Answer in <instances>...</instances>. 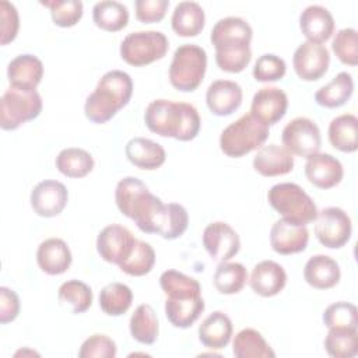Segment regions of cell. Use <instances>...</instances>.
I'll return each instance as SVG.
<instances>
[{
  "label": "cell",
  "instance_id": "cell-9",
  "mask_svg": "<svg viewBox=\"0 0 358 358\" xmlns=\"http://www.w3.org/2000/svg\"><path fill=\"white\" fill-rule=\"evenodd\" d=\"M169 48L168 38L159 31H136L120 43V57L130 66L141 67L162 59Z\"/></svg>",
  "mask_w": 358,
  "mask_h": 358
},
{
  "label": "cell",
  "instance_id": "cell-6",
  "mask_svg": "<svg viewBox=\"0 0 358 358\" xmlns=\"http://www.w3.org/2000/svg\"><path fill=\"white\" fill-rule=\"evenodd\" d=\"M270 206L282 215V218L298 225L313 222L317 215V207L312 197L296 183L282 182L270 187L267 193Z\"/></svg>",
  "mask_w": 358,
  "mask_h": 358
},
{
  "label": "cell",
  "instance_id": "cell-35",
  "mask_svg": "<svg viewBox=\"0 0 358 358\" xmlns=\"http://www.w3.org/2000/svg\"><path fill=\"white\" fill-rule=\"evenodd\" d=\"M159 285L166 299H186L201 295V287L196 278L173 268L161 274Z\"/></svg>",
  "mask_w": 358,
  "mask_h": 358
},
{
  "label": "cell",
  "instance_id": "cell-49",
  "mask_svg": "<svg viewBox=\"0 0 358 358\" xmlns=\"http://www.w3.org/2000/svg\"><path fill=\"white\" fill-rule=\"evenodd\" d=\"M169 7L168 0H136L134 8H136V17L141 22L151 24L161 21L166 10Z\"/></svg>",
  "mask_w": 358,
  "mask_h": 358
},
{
  "label": "cell",
  "instance_id": "cell-24",
  "mask_svg": "<svg viewBox=\"0 0 358 358\" xmlns=\"http://www.w3.org/2000/svg\"><path fill=\"white\" fill-rule=\"evenodd\" d=\"M71 260L70 248L60 238L45 239L38 246L36 263L39 268L49 275H59L67 271Z\"/></svg>",
  "mask_w": 358,
  "mask_h": 358
},
{
  "label": "cell",
  "instance_id": "cell-22",
  "mask_svg": "<svg viewBox=\"0 0 358 358\" xmlns=\"http://www.w3.org/2000/svg\"><path fill=\"white\" fill-rule=\"evenodd\" d=\"M253 168L267 178L287 175L294 169V157L284 145H263L253 157Z\"/></svg>",
  "mask_w": 358,
  "mask_h": 358
},
{
  "label": "cell",
  "instance_id": "cell-28",
  "mask_svg": "<svg viewBox=\"0 0 358 358\" xmlns=\"http://www.w3.org/2000/svg\"><path fill=\"white\" fill-rule=\"evenodd\" d=\"M206 22L203 7L196 1H180L175 6L172 13L171 25L172 29L183 38L197 36Z\"/></svg>",
  "mask_w": 358,
  "mask_h": 358
},
{
  "label": "cell",
  "instance_id": "cell-48",
  "mask_svg": "<svg viewBox=\"0 0 358 358\" xmlns=\"http://www.w3.org/2000/svg\"><path fill=\"white\" fill-rule=\"evenodd\" d=\"M0 20H1V45L13 42L18 34L20 17L15 6L7 0L0 1Z\"/></svg>",
  "mask_w": 358,
  "mask_h": 358
},
{
  "label": "cell",
  "instance_id": "cell-27",
  "mask_svg": "<svg viewBox=\"0 0 358 358\" xmlns=\"http://www.w3.org/2000/svg\"><path fill=\"white\" fill-rule=\"evenodd\" d=\"M232 331L234 327L228 315L214 310L199 326V340L210 350H222L228 345Z\"/></svg>",
  "mask_w": 358,
  "mask_h": 358
},
{
  "label": "cell",
  "instance_id": "cell-15",
  "mask_svg": "<svg viewBox=\"0 0 358 358\" xmlns=\"http://www.w3.org/2000/svg\"><path fill=\"white\" fill-rule=\"evenodd\" d=\"M69 200V192L62 182L46 179L35 185L31 192V207L39 215L45 218L59 215Z\"/></svg>",
  "mask_w": 358,
  "mask_h": 358
},
{
  "label": "cell",
  "instance_id": "cell-8",
  "mask_svg": "<svg viewBox=\"0 0 358 358\" xmlns=\"http://www.w3.org/2000/svg\"><path fill=\"white\" fill-rule=\"evenodd\" d=\"M42 110V98L36 90L8 87L0 99V127L15 130L34 120Z\"/></svg>",
  "mask_w": 358,
  "mask_h": 358
},
{
  "label": "cell",
  "instance_id": "cell-1",
  "mask_svg": "<svg viewBox=\"0 0 358 358\" xmlns=\"http://www.w3.org/2000/svg\"><path fill=\"white\" fill-rule=\"evenodd\" d=\"M252 27L241 17H225L211 29V43L215 48V63L227 73H241L252 60Z\"/></svg>",
  "mask_w": 358,
  "mask_h": 358
},
{
  "label": "cell",
  "instance_id": "cell-38",
  "mask_svg": "<svg viewBox=\"0 0 358 358\" xmlns=\"http://www.w3.org/2000/svg\"><path fill=\"white\" fill-rule=\"evenodd\" d=\"M248 271L242 263L222 262L215 268L213 282L220 294H238L246 284Z\"/></svg>",
  "mask_w": 358,
  "mask_h": 358
},
{
  "label": "cell",
  "instance_id": "cell-11",
  "mask_svg": "<svg viewBox=\"0 0 358 358\" xmlns=\"http://www.w3.org/2000/svg\"><path fill=\"white\" fill-rule=\"evenodd\" d=\"M284 147L294 155L309 158L319 152L322 145L320 130L309 117H295L285 124L281 133Z\"/></svg>",
  "mask_w": 358,
  "mask_h": 358
},
{
  "label": "cell",
  "instance_id": "cell-3",
  "mask_svg": "<svg viewBox=\"0 0 358 358\" xmlns=\"http://www.w3.org/2000/svg\"><path fill=\"white\" fill-rule=\"evenodd\" d=\"M119 211L133 220L140 231L157 234L165 204L136 176L120 179L115 190Z\"/></svg>",
  "mask_w": 358,
  "mask_h": 358
},
{
  "label": "cell",
  "instance_id": "cell-39",
  "mask_svg": "<svg viewBox=\"0 0 358 358\" xmlns=\"http://www.w3.org/2000/svg\"><path fill=\"white\" fill-rule=\"evenodd\" d=\"M133 302L131 289L123 282H110L99 292V308L108 316L126 313Z\"/></svg>",
  "mask_w": 358,
  "mask_h": 358
},
{
  "label": "cell",
  "instance_id": "cell-33",
  "mask_svg": "<svg viewBox=\"0 0 358 358\" xmlns=\"http://www.w3.org/2000/svg\"><path fill=\"white\" fill-rule=\"evenodd\" d=\"M92 20L95 25L108 32H117L129 22L127 7L115 0H102L92 7Z\"/></svg>",
  "mask_w": 358,
  "mask_h": 358
},
{
  "label": "cell",
  "instance_id": "cell-13",
  "mask_svg": "<svg viewBox=\"0 0 358 358\" xmlns=\"http://www.w3.org/2000/svg\"><path fill=\"white\" fill-rule=\"evenodd\" d=\"M292 64L301 80L316 81L326 74L330 64V53L322 43L306 41L295 49Z\"/></svg>",
  "mask_w": 358,
  "mask_h": 358
},
{
  "label": "cell",
  "instance_id": "cell-30",
  "mask_svg": "<svg viewBox=\"0 0 358 358\" xmlns=\"http://www.w3.org/2000/svg\"><path fill=\"white\" fill-rule=\"evenodd\" d=\"M354 92L352 76L347 71L338 73L329 84L319 88L315 94L317 105L324 108L343 106Z\"/></svg>",
  "mask_w": 358,
  "mask_h": 358
},
{
  "label": "cell",
  "instance_id": "cell-21",
  "mask_svg": "<svg viewBox=\"0 0 358 358\" xmlns=\"http://www.w3.org/2000/svg\"><path fill=\"white\" fill-rule=\"evenodd\" d=\"M299 28L309 42L323 43L334 32V18L326 7L310 4L299 15Z\"/></svg>",
  "mask_w": 358,
  "mask_h": 358
},
{
  "label": "cell",
  "instance_id": "cell-43",
  "mask_svg": "<svg viewBox=\"0 0 358 358\" xmlns=\"http://www.w3.org/2000/svg\"><path fill=\"white\" fill-rule=\"evenodd\" d=\"M41 4L50 10L53 22L62 28L74 27L83 17L84 6L80 0H52Z\"/></svg>",
  "mask_w": 358,
  "mask_h": 358
},
{
  "label": "cell",
  "instance_id": "cell-10",
  "mask_svg": "<svg viewBox=\"0 0 358 358\" xmlns=\"http://www.w3.org/2000/svg\"><path fill=\"white\" fill-rule=\"evenodd\" d=\"M315 221V234L323 246L338 249L350 241L352 232L351 218L343 208L326 207L317 211Z\"/></svg>",
  "mask_w": 358,
  "mask_h": 358
},
{
  "label": "cell",
  "instance_id": "cell-20",
  "mask_svg": "<svg viewBox=\"0 0 358 358\" xmlns=\"http://www.w3.org/2000/svg\"><path fill=\"white\" fill-rule=\"evenodd\" d=\"M287 284V273L281 264L274 260L259 262L249 278V285L255 294L270 298L280 294Z\"/></svg>",
  "mask_w": 358,
  "mask_h": 358
},
{
  "label": "cell",
  "instance_id": "cell-41",
  "mask_svg": "<svg viewBox=\"0 0 358 358\" xmlns=\"http://www.w3.org/2000/svg\"><path fill=\"white\" fill-rule=\"evenodd\" d=\"M155 264V252L152 246L144 241L136 239L129 257L119 264V268L133 277L148 274Z\"/></svg>",
  "mask_w": 358,
  "mask_h": 358
},
{
  "label": "cell",
  "instance_id": "cell-31",
  "mask_svg": "<svg viewBox=\"0 0 358 358\" xmlns=\"http://www.w3.org/2000/svg\"><path fill=\"white\" fill-rule=\"evenodd\" d=\"M204 306L201 295L186 299H165V315L175 327L187 329L200 317Z\"/></svg>",
  "mask_w": 358,
  "mask_h": 358
},
{
  "label": "cell",
  "instance_id": "cell-44",
  "mask_svg": "<svg viewBox=\"0 0 358 358\" xmlns=\"http://www.w3.org/2000/svg\"><path fill=\"white\" fill-rule=\"evenodd\" d=\"M323 323L330 327H354L358 326V310L354 303L334 302L329 305L323 312Z\"/></svg>",
  "mask_w": 358,
  "mask_h": 358
},
{
  "label": "cell",
  "instance_id": "cell-32",
  "mask_svg": "<svg viewBox=\"0 0 358 358\" xmlns=\"http://www.w3.org/2000/svg\"><path fill=\"white\" fill-rule=\"evenodd\" d=\"M232 354L236 358H274L275 352L271 350L264 337L255 329L246 327L236 333L232 343Z\"/></svg>",
  "mask_w": 358,
  "mask_h": 358
},
{
  "label": "cell",
  "instance_id": "cell-46",
  "mask_svg": "<svg viewBox=\"0 0 358 358\" xmlns=\"http://www.w3.org/2000/svg\"><path fill=\"white\" fill-rule=\"evenodd\" d=\"M285 71H287V64L284 59L273 53H264L255 63L253 77L256 81H260V83L277 81L285 76Z\"/></svg>",
  "mask_w": 358,
  "mask_h": 358
},
{
  "label": "cell",
  "instance_id": "cell-23",
  "mask_svg": "<svg viewBox=\"0 0 358 358\" xmlns=\"http://www.w3.org/2000/svg\"><path fill=\"white\" fill-rule=\"evenodd\" d=\"M43 77V63L31 53L15 56L7 66V78L11 87L36 90Z\"/></svg>",
  "mask_w": 358,
  "mask_h": 358
},
{
  "label": "cell",
  "instance_id": "cell-12",
  "mask_svg": "<svg viewBox=\"0 0 358 358\" xmlns=\"http://www.w3.org/2000/svg\"><path fill=\"white\" fill-rule=\"evenodd\" d=\"M203 246L210 257L217 262H228L241 248L238 232L224 221H214L203 231Z\"/></svg>",
  "mask_w": 358,
  "mask_h": 358
},
{
  "label": "cell",
  "instance_id": "cell-14",
  "mask_svg": "<svg viewBox=\"0 0 358 358\" xmlns=\"http://www.w3.org/2000/svg\"><path fill=\"white\" fill-rule=\"evenodd\" d=\"M134 242L136 238L126 227L112 224L98 234L96 250L105 262L119 266L129 257Z\"/></svg>",
  "mask_w": 358,
  "mask_h": 358
},
{
  "label": "cell",
  "instance_id": "cell-50",
  "mask_svg": "<svg viewBox=\"0 0 358 358\" xmlns=\"http://www.w3.org/2000/svg\"><path fill=\"white\" fill-rule=\"evenodd\" d=\"M20 313V298L8 287H0V323L7 324Z\"/></svg>",
  "mask_w": 358,
  "mask_h": 358
},
{
  "label": "cell",
  "instance_id": "cell-5",
  "mask_svg": "<svg viewBox=\"0 0 358 358\" xmlns=\"http://www.w3.org/2000/svg\"><path fill=\"white\" fill-rule=\"evenodd\" d=\"M267 138L268 126L256 119L252 113H245L222 130L220 148L227 157L241 158L263 147Z\"/></svg>",
  "mask_w": 358,
  "mask_h": 358
},
{
  "label": "cell",
  "instance_id": "cell-17",
  "mask_svg": "<svg viewBox=\"0 0 358 358\" xmlns=\"http://www.w3.org/2000/svg\"><path fill=\"white\" fill-rule=\"evenodd\" d=\"M288 108V96L278 87H263L252 99L250 113L264 124H275L281 120Z\"/></svg>",
  "mask_w": 358,
  "mask_h": 358
},
{
  "label": "cell",
  "instance_id": "cell-42",
  "mask_svg": "<svg viewBox=\"0 0 358 358\" xmlns=\"http://www.w3.org/2000/svg\"><path fill=\"white\" fill-rule=\"evenodd\" d=\"M189 225V214L182 204L169 203L165 204L161 221L158 225V235L164 239L172 241L185 234Z\"/></svg>",
  "mask_w": 358,
  "mask_h": 358
},
{
  "label": "cell",
  "instance_id": "cell-47",
  "mask_svg": "<svg viewBox=\"0 0 358 358\" xmlns=\"http://www.w3.org/2000/svg\"><path fill=\"white\" fill-rule=\"evenodd\" d=\"M116 343L105 334H92L78 351L80 358H113L116 357Z\"/></svg>",
  "mask_w": 358,
  "mask_h": 358
},
{
  "label": "cell",
  "instance_id": "cell-29",
  "mask_svg": "<svg viewBox=\"0 0 358 358\" xmlns=\"http://www.w3.org/2000/svg\"><path fill=\"white\" fill-rule=\"evenodd\" d=\"M330 144L343 152H354L358 148V119L352 113H343L329 124Z\"/></svg>",
  "mask_w": 358,
  "mask_h": 358
},
{
  "label": "cell",
  "instance_id": "cell-45",
  "mask_svg": "<svg viewBox=\"0 0 358 358\" xmlns=\"http://www.w3.org/2000/svg\"><path fill=\"white\" fill-rule=\"evenodd\" d=\"M333 52L338 60L348 66H357L358 63V38L354 28H343L337 31L333 42Z\"/></svg>",
  "mask_w": 358,
  "mask_h": 358
},
{
  "label": "cell",
  "instance_id": "cell-36",
  "mask_svg": "<svg viewBox=\"0 0 358 358\" xmlns=\"http://www.w3.org/2000/svg\"><path fill=\"white\" fill-rule=\"evenodd\" d=\"M130 334L131 337L145 345L154 344L158 337V317L155 310L148 303L138 305L130 316Z\"/></svg>",
  "mask_w": 358,
  "mask_h": 358
},
{
  "label": "cell",
  "instance_id": "cell-37",
  "mask_svg": "<svg viewBox=\"0 0 358 358\" xmlns=\"http://www.w3.org/2000/svg\"><path fill=\"white\" fill-rule=\"evenodd\" d=\"M324 348L330 357L352 358L358 354V331L354 327H330L324 338Z\"/></svg>",
  "mask_w": 358,
  "mask_h": 358
},
{
  "label": "cell",
  "instance_id": "cell-2",
  "mask_svg": "<svg viewBox=\"0 0 358 358\" xmlns=\"http://www.w3.org/2000/svg\"><path fill=\"white\" fill-rule=\"evenodd\" d=\"M145 126L161 137L190 141L197 137L201 126L197 109L187 102L154 99L144 112Z\"/></svg>",
  "mask_w": 358,
  "mask_h": 358
},
{
  "label": "cell",
  "instance_id": "cell-34",
  "mask_svg": "<svg viewBox=\"0 0 358 358\" xmlns=\"http://www.w3.org/2000/svg\"><path fill=\"white\" fill-rule=\"evenodd\" d=\"M57 171L67 178H84L94 169L92 155L78 147H69L62 150L56 157Z\"/></svg>",
  "mask_w": 358,
  "mask_h": 358
},
{
  "label": "cell",
  "instance_id": "cell-19",
  "mask_svg": "<svg viewBox=\"0 0 358 358\" xmlns=\"http://www.w3.org/2000/svg\"><path fill=\"white\" fill-rule=\"evenodd\" d=\"M242 88L231 80L213 81L206 92V103L215 116L232 115L242 103Z\"/></svg>",
  "mask_w": 358,
  "mask_h": 358
},
{
  "label": "cell",
  "instance_id": "cell-25",
  "mask_svg": "<svg viewBox=\"0 0 358 358\" xmlns=\"http://www.w3.org/2000/svg\"><path fill=\"white\" fill-rule=\"evenodd\" d=\"M124 154L134 166L145 171L158 169L166 159L164 147L145 137L130 138L124 147Z\"/></svg>",
  "mask_w": 358,
  "mask_h": 358
},
{
  "label": "cell",
  "instance_id": "cell-18",
  "mask_svg": "<svg viewBox=\"0 0 358 358\" xmlns=\"http://www.w3.org/2000/svg\"><path fill=\"white\" fill-rule=\"evenodd\" d=\"M305 175L313 186L326 190L341 182L344 169L341 162L331 154L317 152L308 158L305 164Z\"/></svg>",
  "mask_w": 358,
  "mask_h": 358
},
{
  "label": "cell",
  "instance_id": "cell-7",
  "mask_svg": "<svg viewBox=\"0 0 358 358\" xmlns=\"http://www.w3.org/2000/svg\"><path fill=\"white\" fill-rule=\"evenodd\" d=\"M207 69L206 50L194 43L180 45L169 66V81L182 92L194 91L203 81Z\"/></svg>",
  "mask_w": 358,
  "mask_h": 358
},
{
  "label": "cell",
  "instance_id": "cell-16",
  "mask_svg": "<svg viewBox=\"0 0 358 358\" xmlns=\"http://www.w3.org/2000/svg\"><path fill=\"white\" fill-rule=\"evenodd\" d=\"M309 232L306 225H298L285 218L277 220L270 231V245L278 255H294L306 249Z\"/></svg>",
  "mask_w": 358,
  "mask_h": 358
},
{
  "label": "cell",
  "instance_id": "cell-40",
  "mask_svg": "<svg viewBox=\"0 0 358 358\" xmlns=\"http://www.w3.org/2000/svg\"><path fill=\"white\" fill-rule=\"evenodd\" d=\"M57 298L63 305H69L73 313L78 315L91 308L92 289L80 280H69L59 287Z\"/></svg>",
  "mask_w": 358,
  "mask_h": 358
},
{
  "label": "cell",
  "instance_id": "cell-4",
  "mask_svg": "<svg viewBox=\"0 0 358 358\" xmlns=\"http://www.w3.org/2000/svg\"><path fill=\"white\" fill-rule=\"evenodd\" d=\"M131 95L133 81L127 73L122 70L106 71L85 99V117L96 124L106 123L129 103Z\"/></svg>",
  "mask_w": 358,
  "mask_h": 358
},
{
  "label": "cell",
  "instance_id": "cell-26",
  "mask_svg": "<svg viewBox=\"0 0 358 358\" xmlns=\"http://www.w3.org/2000/svg\"><path fill=\"white\" fill-rule=\"evenodd\" d=\"M341 277L338 263L326 255L309 257L303 267L305 281L316 289H329L338 284Z\"/></svg>",
  "mask_w": 358,
  "mask_h": 358
}]
</instances>
